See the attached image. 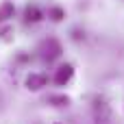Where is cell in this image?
I'll list each match as a JSON object with an SVG mask.
<instances>
[{"label": "cell", "instance_id": "6da1fadb", "mask_svg": "<svg viewBox=\"0 0 124 124\" xmlns=\"http://www.w3.org/2000/svg\"><path fill=\"white\" fill-rule=\"evenodd\" d=\"M39 52H41V57L44 59H57L59 54H61V44L54 39V37H48V39H44L41 41V46H39Z\"/></svg>", "mask_w": 124, "mask_h": 124}, {"label": "cell", "instance_id": "7a4b0ae2", "mask_svg": "<svg viewBox=\"0 0 124 124\" xmlns=\"http://www.w3.org/2000/svg\"><path fill=\"white\" fill-rule=\"evenodd\" d=\"M72 76H74V68H72L70 63H63V65L57 70V74H54V83H57V85H65Z\"/></svg>", "mask_w": 124, "mask_h": 124}, {"label": "cell", "instance_id": "3957f363", "mask_svg": "<svg viewBox=\"0 0 124 124\" xmlns=\"http://www.w3.org/2000/svg\"><path fill=\"white\" fill-rule=\"evenodd\" d=\"M46 76L44 74H28L26 76V87L28 89H33V92H37V89H41V87H46Z\"/></svg>", "mask_w": 124, "mask_h": 124}, {"label": "cell", "instance_id": "277c9868", "mask_svg": "<svg viewBox=\"0 0 124 124\" xmlns=\"http://www.w3.org/2000/svg\"><path fill=\"white\" fill-rule=\"evenodd\" d=\"M13 13H15V7H13V2H2L0 4V22H4V20H9V17H13Z\"/></svg>", "mask_w": 124, "mask_h": 124}, {"label": "cell", "instance_id": "5b68a950", "mask_svg": "<svg viewBox=\"0 0 124 124\" xmlns=\"http://www.w3.org/2000/svg\"><path fill=\"white\" fill-rule=\"evenodd\" d=\"M24 15H26V20H28V22H37V20H41V11H39L35 4H33V7H26Z\"/></svg>", "mask_w": 124, "mask_h": 124}, {"label": "cell", "instance_id": "8992f818", "mask_svg": "<svg viewBox=\"0 0 124 124\" xmlns=\"http://www.w3.org/2000/svg\"><path fill=\"white\" fill-rule=\"evenodd\" d=\"M48 102L54 105V107H65V105H70V98L68 96H50Z\"/></svg>", "mask_w": 124, "mask_h": 124}, {"label": "cell", "instance_id": "52a82bcc", "mask_svg": "<svg viewBox=\"0 0 124 124\" xmlns=\"http://www.w3.org/2000/svg\"><path fill=\"white\" fill-rule=\"evenodd\" d=\"M50 15H52V20H54V22H59V20L63 17V9L54 7V9H50Z\"/></svg>", "mask_w": 124, "mask_h": 124}]
</instances>
